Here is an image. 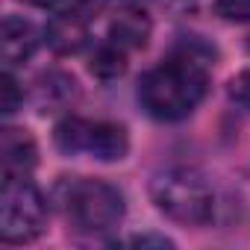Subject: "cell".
Listing matches in <instances>:
<instances>
[{
    "label": "cell",
    "instance_id": "cell-1",
    "mask_svg": "<svg viewBox=\"0 0 250 250\" xmlns=\"http://www.w3.org/2000/svg\"><path fill=\"white\" fill-rule=\"evenodd\" d=\"M209 91V50L186 44L139 80V103L156 121L188 118Z\"/></svg>",
    "mask_w": 250,
    "mask_h": 250
},
{
    "label": "cell",
    "instance_id": "cell-2",
    "mask_svg": "<svg viewBox=\"0 0 250 250\" xmlns=\"http://www.w3.org/2000/svg\"><path fill=\"white\" fill-rule=\"evenodd\" d=\"M53 200L68 224L80 232H109L127 212L124 194L112 183L91 177H62L53 188Z\"/></svg>",
    "mask_w": 250,
    "mask_h": 250
},
{
    "label": "cell",
    "instance_id": "cell-3",
    "mask_svg": "<svg viewBox=\"0 0 250 250\" xmlns=\"http://www.w3.org/2000/svg\"><path fill=\"white\" fill-rule=\"evenodd\" d=\"M153 206L186 227H203L215 212V194L203 174L194 168H165L150 180Z\"/></svg>",
    "mask_w": 250,
    "mask_h": 250
},
{
    "label": "cell",
    "instance_id": "cell-4",
    "mask_svg": "<svg viewBox=\"0 0 250 250\" xmlns=\"http://www.w3.org/2000/svg\"><path fill=\"white\" fill-rule=\"evenodd\" d=\"M47 227V197L27 177H3L0 188V238L6 244L36 241Z\"/></svg>",
    "mask_w": 250,
    "mask_h": 250
},
{
    "label": "cell",
    "instance_id": "cell-5",
    "mask_svg": "<svg viewBox=\"0 0 250 250\" xmlns=\"http://www.w3.org/2000/svg\"><path fill=\"white\" fill-rule=\"evenodd\" d=\"M53 145L65 156H91L100 162H121L130 150V136L121 124L68 115L56 124Z\"/></svg>",
    "mask_w": 250,
    "mask_h": 250
},
{
    "label": "cell",
    "instance_id": "cell-6",
    "mask_svg": "<svg viewBox=\"0 0 250 250\" xmlns=\"http://www.w3.org/2000/svg\"><path fill=\"white\" fill-rule=\"evenodd\" d=\"M0 165L3 177H30L39 165V145L21 127H3L0 133Z\"/></svg>",
    "mask_w": 250,
    "mask_h": 250
},
{
    "label": "cell",
    "instance_id": "cell-7",
    "mask_svg": "<svg viewBox=\"0 0 250 250\" xmlns=\"http://www.w3.org/2000/svg\"><path fill=\"white\" fill-rule=\"evenodd\" d=\"M88 24L85 18L80 15H71V12H56L47 27H44V42L53 53L59 56H74L80 53L91 39H88Z\"/></svg>",
    "mask_w": 250,
    "mask_h": 250
},
{
    "label": "cell",
    "instance_id": "cell-8",
    "mask_svg": "<svg viewBox=\"0 0 250 250\" xmlns=\"http://www.w3.org/2000/svg\"><path fill=\"white\" fill-rule=\"evenodd\" d=\"M77 94H80V88H77V80L71 77V74H65V71H44V74H39V80H36V85H33V103H36V109L39 112H62V109H68L74 100H77Z\"/></svg>",
    "mask_w": 250,
    "mask_h": 250
},
{
    "label": "cell",
    "instance_id": "cell-9",
    "mask_svg": "<svg viewBox=\"0 0 250 250\" xmlns=\"http://www.w3.org/2000/svg\"><path fill=\"white\" fill-rule=\"evenodd\" d=\"M150 30H153V24H150L145 6L127 3V6H124V9L109 21V36H106V39H112L115 44H121L124 50L130 53V50H142V47L147 44Z\"/></svg>",
    "mask_w": 250,
    "mask_h": 250
},
{
    "label": "cell",
    "instance_id": "cell-10",
    "mask_svg": "<svg viewBox=\"0 0 250 250\" xmlns=\"http://www.w3.org/2000/svg\"><path fill=\"white\" fill-rule=\"evenodd\" d=\"M44 39V33H39V27L21 15H6L3 18V62L6 68H15L21 62H27L39 42Z\"/></svg>",
    "mask_w": 250,
    "mask_h": 250
},
{
    "label": "cell",
    "instance_id": "cell-11",
    "mask_svg": "<svg viewBox=\"0 0 250 250\" xmlns=\"http://www.w3.org/2000/svg\"><path fill=\"white\" fill-rule=\"evenodd\" d=\"M88 71H91V77H97L103 83L118 80L124 71H127V50H124L121 44H115L112 39L94 44L91 59H88Z\"/></svg>",
    "mask_w": 250,
    "mask_h": 250
},
{
    "label": "cell",
    "instance_id": "cell-12",
    "mask_svg": "<svg viewBox=\"0 0 250 250\" xmlns=\"http://www.w3.org/2000/svg\"><path fill=\"white\" fill-rule=\"evenodd\" d=\"M215 15L229 24H250V0H212Z\"/></svg>",
    "mask_w": 250,
    "mask_h": 250
},
{
    "label": "cell",
    "instance_id": "cell-13",
    "mask_svg": "<svg viewBox=\"0 0 250 250\" xmlns=\"http://www.w3.org/2000/svg\"><path fill=\"white\" fill-rule=\"evenodd\" d=\"M0 91H3V115H15V112L21 109V103H24V88H21V83L15 80L12 68L3 71V80H0Z\"/></svg>",
    "mask_w": 250,
    "mask_h": 250
},
{
    "label": "cell",
    "instance_id": "cell-14",
    "mask_svg": "<svg viewBox=\"0 0 250 250\" xmlns=\"http://www.w3.org/2000/svg\"><path fill=\"white\" fill-rule=\"evenodd\" d=\"M229 100L232 103H238L241 109H247L250 112V71H241V74H235L232 80H229Z\"/></svg>",
    "mask_w": 250,
    "mask_h": 250
},
{
    "label": "cell",
    "instance_id": "cell-15",
    "mask_svg": "<svg viewBox=\"0 0 250 250\" xmlns=\"http://www.w3.org/2000/svg\"><path fill=\"white\" fill-rule=\"evenodd\" d=\"M130 244H136V247H174V241L171 238H165V235H156V232H147V235H133L130 238Z\"/></svg>",
    "mask_w": 250,
    "mask_h": 250
},
{
    "label": "cell",
    "instance_id": "cell-16",
    "mask_svg": "<svg viewBox=\"0 0 250 250\" xmlns=\"http://www.w3.org/2000/svg\"><path fill=\"white\" fill-rule=\"evenodd\" d=\"M127 3H139V6H145V3H147V0H127Z\"/></svg>",
    "mask_w": 250,
    "mask_h": 250
}]
</instances>
